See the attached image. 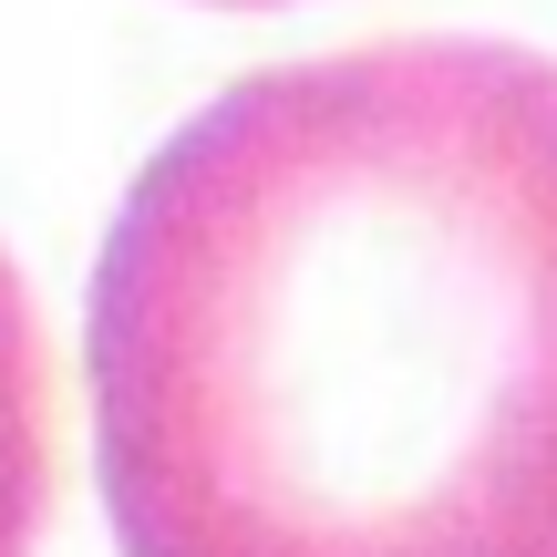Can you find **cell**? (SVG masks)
<instances>
[{
  "label": "cell",
  "mask_w": 557,
  "mask_h": 557,
  "mask_svg": "<svg viewBox=\"0 0 557 557\" xmlns=\"http://www.w3.org/2000/svg\"><path fill=\"white\" fill-rule=\"evenodd\" d=\"M52 517V361H41V310L0 248V557H32Z\"/></svg>",
  "instance_id": "2"
},
{
  "label": "cell",
  "mask_w": 557,
  "mask_h": 557,
  "mask_svg": "<svg viewBox=\"0 0 557 557\" xmlns=\"http://www.w3.org/2000/svg\"><path fill=\"white\" fill-rule=\"evenodd\" d=\"M94 465L124 557H557V62L197 103L94 259Z\"/></svg>",
  "instance_id": "1"
},
{
  "label": "cell",
  "mask_w": 557,
  "mask_h": 557,
  "mask_svg": "<svg viewBox=\"0 0 557 557\" xmlns=\"http://www.w3.org/2000/svg\"><path fill=\"white\" fill-rule=\"evenodd\" d=\"M227 11H259V0H227Z\"/></svg>",
  "instance_id": "3"
}]
</instances>
